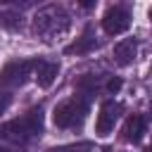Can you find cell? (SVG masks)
Listing matches in <instances>:
<instances>
[{"mask_svg": "<svg viewBox=\"0 0 152 152\" xmlns=\"http://www.w3.org/2000/svg\"><path fill=\"white\" fill-rule=\"evenodd\" d=\"M147 152H152V145H150V150H147Z\"/></svg>", "mask_w": 152, "mask_h": 152, "instance_id": "5bb4252c", "label": "cell"}, {"mask_svg": "<svg viewBox=\"0 0 152 152\" xmlns=\"http://www.w3.org/2000/svg\"><path fill=\"white\" fill-rule=\"evenodd\" d=\"M76 2H78L83 10H90V7H95V2H97V0H76Z\"/></svg>", "mask_w": 152, "mask_h": 152, "instance_id": "7c38bea8", "label": "cell"}, {"mask_svg": "<svg viewBox=\"0 0 152 152\" xmlns=\"http://www.w3.org/2000/svg\"><path fill=\"white\" fill-rule=\"evenodd\" d=\"M145 133H147V121H145V116L131 114V116L126 119V124H124V140L138 145V142L145 138Z\"/></svg>", "mask_w": 152, "mask_h": 152, "instance_id": "52a82bcc", "label": "cell"}, {"mask_svg": "<svg viewBox=\"0 0 152 152\" xmlns=\"http://www.w3.org/2000/svg\"><path fill=\"white\" fill-rule=\"evenodd\" d=\"M90 112V100L86 95H74L69 100H62L55 112H52V121L57 128L69 131V128H81L86 116Z\"/></svg>", "mask_w": 152, "mask_h": 152, "instance_id": "7a4b0ae2", "label": "cell"}, {"mask_svg": "<svg viewBox=\"0 0 152 152\" xmlns=\"http://www.w3.org/2000/svg\"><path fill=\"white\" fill-rule=\"evenodd\" d=\"M40 133H43V109L40 107H31L21 116L5 121L0 126V138L7 142H19V145L38 138Z\"/></svg>", "mask_w": 152, "mask_h": 152, "instance_id": "6da1fadb", "label": "cell"}, {"mask_svg": "<svg viewBox=\"0 0 152 152\" xmlns=\"http://www.w3.org/2000/svg\"><path fill=\"white\" fill-rule=\"evenodd\" d=\"M5 2H14V5H33L36 0H5Z\"/></svg>", "mask_w": 152, "mask_h": 152, "instance_id": "4fadbf2b", "label": "cell"}, {"mask_svg": "<svg viewBox=\"0 0 152 152\" xmlns=\"http://www.w3.org/2000/svg\"><path fill=\"white\" fill-rule=\"evenodd\" d=\"M138 55V38H124L114 45V62L119 66H128Z\"/></svg>", "mask_w": 152, "mask_h": 152, "instance_id": "9c48e42d", "label": "cell"}, {"mask_svg": "<svg viewBox=\"0 0 152 152\" xmlns=\"http://www.w3.org/2000/svg\"><path fill=\"white\" fill-rule=\"evenodd\" d=\"M36 81L40 88H50L59 74V64L57 62H50V59H36Z\"/></svg>", "mask_w": 152, "mask_h": 152, "instance_id": "ba28073f", "label": "cell"}, {"mask_svg": "<svg viewBox=\"0 0 152 152\" xmlns=\"http://www.w3.org/2000/svg\"><path fill=\"white\" fill-rule=\"evenodd\" d=\"M33 69H36V59H14V62H7L2 66V71H0V86H5V88L24 86Z\"/></svg>", "mask_w": 152, "mask_h": 152, "instance_id": "277c9868", "label": "cell"}, {"mask_svg": "<svg viewBox=\"0 0 152 152\" xmlns=\"http://www.w3.org/2000/svg\"><path fill=\"white\" fill-rule=\"evenodd\" d=\"M119 88H121V78L112 76V78L107 81V93H109V95H114V93H119Z\"/></svg>", "mask_w": 152, "mask_h": 152, "instance_id": "8fae6325", "label": "cell"}, {"mask_svg": "<svg viewBox=\"0 0 152 152\" xmlns=\"http://www.w3.org/2000/svg\"><path fill=\"white\" fill-rule=\"evenodd\" d=\"M66 26H69V17H66V12H64L62 7H57V5H50V7L40 10V12L36 14V21H33L36 33L48 36V40H50L52 36L66 31Z\"/></svg>", "mask_w": 152, "mask_h": 152, "instance_id": "3957f363", "label": "cell"}, {"mask_svg": "<svg viewBox=\"0 0 152 152\" xmlns=\"http://www.w3.org/2000/svg\"><path fill=\"white\" fill-rule=\"evenodd\" d=\"M121 112H124V104H121V102H114V100L102 102V104H100V112H97V119H95V133H97L100 138L109 135V133L114 131V124L119 121Z\"/></svg>", "mask_w": 152, "mask_h": 152, "instance_id": "8992f818", "label": "cell"}, {"mask_svg": "<svg viewBox=\"0 0 152 152\" xmlns=\"http://www.w3.org/2000/svg\"><path fill=\"white\" fill-rule=\"evenodd\" d=\"M102 28L107 36H119L131 28V10L128 5H114L102 17Z\"/></svg>", "mask_w": 152, "mask_h": 152, "instance_id": "5b68a950", "label": "cell"}, {"mask_svg": "<svg viewBox=\"0 0 152 152\" xmlns=\"http://www.w3.org/2000/svg\"><path fill=\"white\" fill-rule=\"evenodd\" d=\"M95 45H97V43H95L93 26H86V31H83V33L71 43V45H66V48H64V52H66V55H86V52H90Z\"/></svg>", "mask_w": 152, "mask_h": 152, "instance_id": "30bf717a", "label": "cell"}]
</instances>
